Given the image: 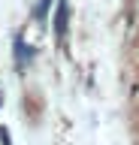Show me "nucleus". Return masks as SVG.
<instances>
[{
	"mask_svg": "<svg viewBox=\"0 0 139 145\" xmlns=\"http://www.w3.org/2000/svg\"><path fill=\"white\" fill-rule=\"evenodd\" d=\"M0 103H3V94H0Z\"/></svg>",
	"mask_w": 139,
	"mask_h": 145,
	"instance_id": "obj_4",
	"label": "nucleus"
},
{
	"mask_svg": "<svg viewBox=\"0 0 139 145\" xmlns=\"http://www.w3.org/2000/svg\"><path fill=\"white\" fill-rule=\"evenodd\" d=\"M0 142L9 145V130H6V127H0Z\"/></svg>",
	"mask_w": 139,
	"mask_h": 145,
	"instance_id": "obj_2",
	"label": "nucleus"
},
{
	"mask_svg": "<svg viewBox=\"0 0 139 145\" xmlns=\"http://www.w3.org/2000/svg\"><path fill=\"white\" fill-rule=\"evenodd\" d=\"M48 3H52V0H42V3H39V15H42V12L48 9Z\"/></svg>",
	"mask_w": 139,
	"mask_h": 145,
	"instance_id": "obj_3",
	"label": "nucleus"
},
{
	"mask_svg": "<svg viewBox=\"0 0 139 145\" xmlns=\"http://www.w3.org/2000/svg\"><path fill=\"white\" fill-rule=\"evenodd\" d=\"M67 0H61L57 3V12H55V33H57V39L64 42V36H67Z\"/></svg>",
	"mask_w": 139,
	"mask_h": 145,
	"instance_id": "obj_1",
	"label": "nucleus"
}]
</instances>
